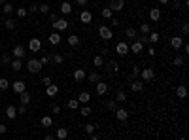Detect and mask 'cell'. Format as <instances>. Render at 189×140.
<instances>
[{
  "mask_svg": "<svg viewBox=\"0 0 189 140\" xmlns=\"http://www.w3.org/2000/svg\"><path fill=\"white\" fill-rule=\"evenodd\" d=\"M59 17L57 15H55V13H49V21H51V23H53V21H57Z\"/></svg>",
  "mask_w": 189,
  "mask_h": 140,
  "instance_id": "cell-60",
  "label": "cell"
},
{
  "mask_svg": "<svg viewBox=\"0 0 189 140\" xmlns=\"http://www.w3.org/2000/svg\"><path fill=\"white\" fill-rule=\"evenodd\" d=\"M144 49V44H142V42H134V40H132V46H129V51H132V53H140Z\"/></svg>",
  "mask_w": 189,
  "mask_h": 140,
  "instance_id": "cell-18",
  "label": "cell"
},
{
  "mask_svg": "<svg viewBox=\"0 0 189 140\" xmlns=\"http://www.w3.org/2000/svg\"><path fill=\"white\" fill-rule=\"evenodd\" d=\"M51 25H53V28H55V30L62 32V30L68 28V21H66V19H57V21H53Z\"/></svg>",
  "mask_w": 189,
  "mask_h": 140,
  "instance_id": "cell-7",
  "label": "cell"
},
{
  "mask_svg": "<svg viewBox=\"0 0 189 140\" xmlns=\"http://www.w3.org/2000/svg\"><path fill=\"white\" fill-rule=\"evenodd\" d=\"M172 62H174V66H183V57H176Z\"/></svg>",
  "mask_w": 189,
  "mask_h": 140,
  "instance_id": "cell-46",
  "label": "cell"
},
{
  "mask_svg": "<svg viewBox=\"0 0 189 140\" xmlns=\"http://www.w3.org/2000/svg\"><path fill=\"white\" fill-rule=\"evenodd\" d=\"M4 25H6V28H8V30H13V28H15V21H13V19H6V21H4Z\"/></svg>",
  "mask_w": 189,
  "mask_h": 140,
  "instance_id": "cell-40",
  "label": "cell"
},
{
  "mask_svg": "<svg viewBox=\"0 0 189 140\" xmlns=\"http://www.w3.org/2000/svg\"><path fill=\"white\" fill-rule=\"evenodd\" d=\"M17 15L19 17H27V8H17Z\"/></svg>",
  "mask_w": 189,
  "mask_h": 140,
  "instance_id": "cell-48",
  "label": "cell"
},
{
  "mask_svg": "<svg viewBox=\"0 0 189 140\" xmlns=\"http://www.w3.org/2000/svg\"><path fill=\"white\" fill-rule=\"evenodd\" d=\"M53 62H55V64H62V62H64V57L61 55V53H55V55H53Z\"/></svg>",
  "mask_w": 189,
  "mask_h": 140,
  "instance_id": "cell-39",
  "label": "cell"
},
{
  "mask_svg": "<svg viewBox=\"0 0 189 140\" xmlns=\"http://www.w3.org/2000/svg\"><path fill=\"white\" fill-rule=\"evenodd\" d=\"M12 9H13V6H12V4H8V2H4V4H2V12H4V13H12Z\"/></svg>",
  "mask_w": 189,
  "mask_h": 140,
  "instance_id": "cell-44",
  "label": "cell"
},
{
  "mask_svg": "<svg viewBox=\"0 0 189 140\" xmlns=\"http://www.w3.org/2000/svg\"><path fill=\"white\" fill-rule=\"evenodd\" d=\"M19 114H21V115H23V114H27V104H21L19 108H17V115H19Z\"/></svg>",
  "mask_w": 189,
  "mask_h": 140,
  "instance_id": "cell-49",
  "label": "cell"
},
{
  "mask_svg": "<svg viewBox=\"0 0 189 140\" xmlns=\"http://www.w3.org/2000/svg\"><path fill=\"white\" fill-rule=\"evenodd\" d=\"M27 68H28L30 74H38V72L42 70V62H40L38 59H28V61H27Z\"/></svg>",
  "mask_w": 189,
  "mask_h": 140,
  "instance_id": "cell-1",
  "label": "cell"
},
{
  "mask_svg": "<svg viewBox=\"0 0 189 140\" xmlns=\"http://www.w3.org/2000/svg\"><path fill=\"white\" fill-rule=\"evenodd\" d=\"M182 34H183V36L189 34V25H187V23H183V27H182Z\"/></svg>",
  "mask_w": 189,
  "mask_h": 140,
  "instance_id": "cell-52",
  "label": "cell"
},
{
  "mask_svg": "<svg viewBox=\"0 0 189 140\" xmlns=\"http://www.w3.org/2000/svg\"><path fill=\"white\" fill-rule=\"evenodd\" d=\"M108 51H110V49H108V47H104V49H102V53H100V55H102V57H108Z\"/></svg>",
  "mask_w": 189,
  "mask_h": 140,
  "instance_id": "cell-61",
  "label": "cell"
},
{
  "mask_svg": "<svg viewBox=\"0 0 189 140\" xmlns=\"http://www.w3.org/2000/svg\"><path fill=\"white\" fill-rule=\"evenodd\" d=\"M66 42H68L70 47H76L77 44H80V36H77V34H70L68 38H66Z\"/></svg>",
  "mask_w": 189,
  "mask_h": 140,
  "instance_id": "cell-24",
  "label": "cell"
},
{
  "mask_svg": "<svg viewBox=\"0 0 189 140\" xmlns=\"http://www.w3.org/2000/svg\"><path fill=\"white\" fill-rule=\"evenodd\" d=\"M157 2H159V4H163V6H166V4L170 2V0H157Z\"/></svg>",
  "mask_w": 189,
  "mask_h": 140,
  "instance_id": "cell-62",
  "label": "cell"
},
{
  "mask_svg": "<svg viewBox=\"0 0 189 140\" xmlns=\"http://www.w3.org/2000/svg\"><path fill=\"white\" fill-rule=\"evenodd\" d=\"M28 49L34 51V53H36V51H42V42H40L38 38H32V40L28 42Z\"/></svg>",
  "mask_w": 189,
  "mask_h": 140,
  "instance_id": "cell-14",
  "label": "cell"
},
{
  "mask_svg": "<svg viewBox=\"0 0 189 140\" xmlns=\"http://www.w3.org/2000/svg\"><path fill=\"white\" fill-rule=\"evenodd\" d=\"M38 12H42V13H49V4H38Z\"/></svg>",
  "mask_w": 189,
  "mask_h": 140,
  "instance_id": "cell-42",
  "label": "cell"
},
{
  "mask_svg": "<svg viewBox=\"0 0 189 140\" xmlns=\"http://www.w3.org/2000/svg\"><path fill=\"white\" fill-rule=\"evenodd\" d=\"M104 62H106V59H104L102 55H96V57L93 59V66H96V68H100V66H104Z\"/></svg>",
  "mask_w": 189,
  "mask_h": 140,
  "instance_id": "cell-28",
  "label": "cell"
},
{
  "mask_svg": "<svg viewBox=\"0 0 189 140\" xmlns=\"http://www.w3.org/2000/svg\"><path fill=\"white\" fill-rule=\"evenodd\" d=\"M140 78H142V81H153L155 80V72H153V68H144V70H140Z\"/></svg>",
  "mask_w": 189,
  "mask_h": 140,
  "instance_id": "cell-2",
  "label": "cell"
},
{
  "mask_svg": "<svg viewBox=\"0 0 189 140\" xmlns=\"http://www.w3.org/2000/svg\"><path fill=\"white\" fill-rule=\"evenodd\" d=\"M77 6H87V0H76Z\"/></svg>",
  "mask_w": 189,
  "mask_h": 140,
  "instance_id": "cell-59",
  "label": "cell"
},
{
  "mask_svg": "<svg viewBox=\"0 0 189 140\" xmlns=\"http://www.w3.org/2000/svg\"><path fill=\"white\" fill-rule=\"evenodd\" d=\"M98 34H100V38H102L104 42H108V40H112V36H114V32H112V28H110V27L102 25L100 28H98Z\"/></svg>",
  "mask_w": 189,
  "mask_h": 140,
  "instance_id": "cell-3",
  "label": "cell"
},
{
  "mask_svg": "<svg viewBox=\"0 0 189 140\" xmlns=\"http://www.w3.org/2000/svg\"><path fill=\"white\" fill-rule=\"evenodd\" d=\"M42 83H43V85H49V83H51V78H49V76H43V78H42Z\"/></svg>",
  "mask_w": 189,
  "mask_h": 140,
  "instance_id": "cell-54",
  "label": "cell"
},
{
  "mask_svg": "<svg viewBox=\"0 0 189 140\" xmlns=\"http://www.w3.org/2000/svg\"><path fill=\"white\" fill-rule=\"evenodd\" d=\"M51 125H53V119H51L49 115H43V117H42V127L47 129V127H51Z\"/></svg>",
  "mask_w": 189,
  "mask_h": 140,
  "instance_id": "cell-35",
  "label": "cell"
},
{
  "mask_svg": "<svg viewBox=\"0 0 189 140\" xmlns=\"http://www.w3.org/2000/svg\"><path fill=\"white\" fill-rule=\"evenodd\" d=\"M149 30H151V27H149L148 23H142V25H140V32H142V34H148Z\"/></svg>",
  "mask_w": 189,
  "mask_h": 140,
  "instance_id": "cell-45",
  "label": "cell"
},
{
  "mask_svg": "<svg viewBox=\"0 0 189 140\" xmlns=\"http://www.w3.org/2000/svg\"><path fill=\"white\" fill-rule=\"evenodd\" d=\"M12 55L15 57V59H23L25 55H27V49H25V46H21V44H17L13 49H12Z\"/></svg>",
  "mask_w": 189,
  "mask_h": 140,
  "instance_id": "cell-5",
  "label": "cell"
},
{
  "mask_svg": "<svg viewBox=\"0 0 189 140\" xmlns=\"http://www.w3.org/2000/svg\"><path fill=\"white\" fill-rule=\"evenodd\" d=\"M47 40H49V44H53V46H59L62 38H61V34H59V30H55V32H51V34H49V38H47Z\"/></svg>",
  "mask_w": 189,
  "mask_h": 140,
  "instance_id": "cell-15",
  "label": "cell"
},
{
  "mask_svg": "<svg viewBox=\"0 0 189 140\" xmlns=\"http://www.w3.org/2000/svg\"><path fill=\"white\" fill-rule=\"evenodd\" d=\"M104 66H106L108 70H114V72H119V64H117V61H114V59H110V61H106V62H104Z\"/></svg>",
  "mask_w": 189,
  "mask_h": 140,
  "instance_id": "cell-20",
  "label": "cell"
},
{
  "mask_svg": "<svg viewBox=\"0 0 189 140\" xmlns=\"http://www.w3.org/2000/svg\"><path fill=\"white\" fill-rule=\"evenodd\" d=\"M38 61L42 62V66H43V64H47V62H49V57H47V55H42V57H40Z\"/></svg>",
  "mask_w": 189,
  "mask_h": 140,
  "instance_id": "cell-51",
  "label": "cell"
},
{
  "mask_svg": "<svg viewBox=\"0 0 189 140\" xmlns=\"http://www.w3.org/2000/svg\"><path fill=\"white\" fill-rule=\"evenodd\" d=\"M19 99H21V104H28L30 102V95L27 93V89L23 93H19Z\"/></svg>",
  "mask_w": 189,
  "mask_h": 140,
  "instance_id": "cell-32",
  "label": "cell"
},
{
  "mask_svg": "<svg viewBox=\"0 0 189 140\" xmlns=\"http://www.w3.org/2000/svg\"><path fill=\"white\" fill-rule=\"evenodd\" d=\"M102 17L104 19H112V15H114V12H112V9H110V8H102Z\"/></svg>",
  "mask_w": 189,
  "mask_h": 140,
  "instance_id": "cell-37",
  "label": "cell"
},
{
  "mask_svg": "<svg viewBox=\"0 0 189 140\" xmlns=\"http://www.w3.org/2000/svg\"><path fill=\"white\" fill-rule=\"evenodd\" d=\"M87 80H89V81H91V83H96L98 80H100V76H98V74H96V72H91V74H89V76H87Z\"/></svg>",
  "mask_w": 189,
  "mask_h": 140,
  "instance_id": "cell-38",
  "label": "cell"
},
{
  "mask_svg": "<svg viewBox=\"0 0 189 140\" xmlns=\"http://www.w3.org/2000/svg\"><path fill=\"white\" fill-rule=\"evenodd\" d=\"M95 85H96V89H95V91H96V95H98V96H104V95L108 93V89H110V87H108V83H106V81H100V80H98Z\"/></svg>",
  "mask_w": 189,
  "mask_h": 140,
  "instance_id": "cell-6",
  "label": "cell"
},
{
  "mask_svg": "<svg viewBox=\"0 0 189 140\" xmlns=\"http://www.w3.org/2000/svg\"><path fill=\"white\" fill-rule=\"evenodd\" d=\"M4 2H6V0H0V6H2V4H4Z\"/></svg>",
  "mask_w": 189,
  "mask_h": 140,
  "instance_id": "cell-63",
  "label": "cell"
},
{
  "mask_svg": "<svg viewBox=\"0 0 189 140\" xmlns=\"http://www.w3.org/2000/svg\"><path fill=\"white\" fill-rule=\"evenodd\" d=\"M66 136H68V129H66V127H59V129H57V134H55V138L64 140Z\"/></svg>",
  "mask_w": 189,
  "mask_h": 140,
  "instance_id": "cell-25",
  "label": "cell"
},
{
  "mask_svg": "<svg viewBox=\"0 0 189 140\" xmlns=\"http://www.w3.org/2000/svg\"><path fill=\"white\" fill-rule=\"evenodd\" d=\"M12 89H13V93H17V95H19V93H23V91L27 89V83H25L23 80H17V81H13V83H12Z\"/></svg>",
  "mask_w": 189,
  "mask_h": 140,
  "instance_id": "cell-11",
  "label": "cell"
},
{
  "mask_svg": "<svg viewBox=\"0 0 189 140\" xmlns=\"http://www.w3.org/2000/svg\"><path fill=\"white\" fill-rule=\"evenodd\" d=\"M115 51H117V55L125 57L127 53H129V44H127V42H117V46H115Z\"/></svg>",
  "mask_w": 189,
  "mask_h": 140,
  "instance_id": "cell-9",
  "label": "cell"
},
{
  "mask_svg": "<svg viewBox=\"0 0 189 140\" xmlns=\"http://www.w3.org/2000/svg\"><path fill=\"white\" fill-rule=\"evenodd\" d=\"M57 93H59V85H55L53 81H51L49 85H46V95H47V96H55Z\"/></svg>",
  "mask_w": 189,
  "mask_h": 140,
  "instance_id": "cell-16",
  "label": "cell"
},
{
  "mask_svg": "<svg viewBox=\"0 0 189 140\" xmlns=\"http://www.w3.org/2000/svg\"><path fill=\"white\" fill-rule=\"evenodd\" d=\"M170 46L178 51V49H182V46H183V36H172L170 38Z\"/></svg>",
  "mask_w": 189,
  "mask_h": 140,
  "instance_id": "cell-12",
  "label": "cell"
},
{
  "mask_svg": "<svg viewBox=\"0 0 189 140\" xmlns=\"http://www.w3.org/2000/svg\"><path fill=\"white\" fill-rule=\"evenodd\" d=\"M77 110H80V114H81L83 117H87V115H91V114H93V108H91L89 104H83L81 108H77Z\"/></svg>",
  "mask_w": 189,
  "mask_h": 140,
  "instance_id": "cell-27",
  "label": "cell"
},
{
  "mask_svg": "<svg viewBox=\"0 0 189 140\" xmlns=\"http://www.w3.org/2000/svg\"><path fill=\"white\" fill-rule=\"evenodd\" d=\"M114 112H115V117H117L119 121H127V119H129V110H125V108H115Z\"/></svg>",
  "mask_w": 189,
  "mask_h": 140,
  "instance_id": "cell-13",
  "label": "cell"
},
{
  "mask_svg": "<svg viewBox=\"0 0 189 140\" xmlns=\"http://www.w3.org/2000/svg\"><path fill=\"white\" fill-rule=\"evenodd\" d=\"M138 42H142V44H148V42H149V40H148V34L140 36V38H138Z\"/></svg>",
  "mask_w": 189,
  "mask_h": 140,
  "instance_id": "cell-57",
  "label": "cell"
},
{
  "mask_svg": "<svg viewBox=\"0 0 189 140\" xmlns=\"http://www.w3.org/2000/svg\"><path fill=\"white\" fill-rule=\"evenodd\" d=\"M6 131H8V127H6L4 123H0V134H4Z\"/></svg>",
  "mask_w": 189,
  "mask_h": 140,
  "instance_id": "cell-58",
  "label": "cell"
},
{
  "mask_svg": "<svg viewBox=\"0 0 189 140\" xmlns=\"http://www.w3.org/2000/svg\"><path fill=\"white\" fill-rule=\"evenodd\" d=\"M95 127H96V125H93V123H87V125H83V129H85V133H87V134L95 133Z\"/></svg>",
  "mask_w": 189,
  "mask_h": 140,
  "instance_id": "cell-43",
  "label": "cell"
},
{
  "mask_svg": "<svg viewBox=\"0 0 189 140\" xmlns=\"http://www.w3.org/2000/svg\"><path fill=\"white\" fill-rule=\"evenodd\" d=\"M176 96H178V99H185V96H187L185 85H178V87H176Z\"/></svg>",
  "mask_w": 189,
  "mask_h": 140,
  "instance_id": "cell-26",
  "label": "cell"
},
{
  "mask_svg": "<svg viewBox=\"0 0 189 140\" xmlns=\"http://www.w3.org/2000/svg\"><path fill=\"white\" fill-rule=\"evenodd\" d=\"M149 19L151 21H159L161 19V9L159 8H151L149 9Z\"/></svg>",
  "mask_w": 189,
  "mask_h": 140,
  "instance_id": "cell-22",
  "label": "cell"
},
{
  "mask_svg": "<svg viewBox=\"0 0 189 140\" xmlns=\"http://www.w3.org/2000/svg\"><path fill=\"white\" fill-rule=\"evenodd\" d=\"M127 100V93L125 91H117L115 93V102H125Z\"/></svg>",
  "mask_w": 189,
  "mask_h": 140,
  "instance_id": "cell-34",
  "label": "cell"
},
{
  "mask_svg": "<svg viewBox=\"0 0 189 140\" xmlns=\"http://www.w3.org/2000/svg\"><path fill=\"white\" fill-rule=\"evenodd\" d=\"M6 117H8V119H15V117H17V108H15V106L9 104L6 108Z\"/></svg>",
  "mask_w": 189,
  "mask_h": 140,
  "instance_id": "cell-19",
  "label": "cell"
},
{
  "mask_svg": "<svg viewBox=\"0 0 189 140\" xmlns=\"http://www.w3.org/2000/svg\"><path fill=\"white\" fill-rule=\"evenodd\" d=\"M130 89L134 91V93H140L144 89V81H136V80H132L130 81Z\"/></svg>",
  "mask_w": 189,
  "mask_h": 140,
  "instance_id": "cell-23",
  "label": "cell"
},
{
  "mask_svg": "<svg viewBox=\"0 0 189 140\" xmlns=\"http://www.w3.org/2000/svg\"><path fill=\"white\" fill-rule=\"evenodd\" d=\"M72 78H74V81L81 83V81H85V80H87V72H85L83 68H76V70H74V74H72Z\"/></svg>",
  "mask_w": 189,
  "mask_h": 140,
  "instance_id": "cell-4",
  "label": "cell"
},
{
  "mask_svg": "<svg viewBox=\"0 0 189 140\" xmlns=\"http://www.w3.org/2000/svg\"><path fill=\"white\" fill-rule=\"evenodd\" d=\"M61 12H62L64 15L72 13V4H70V2H62V4H61Z\"/></svg>",
  "mask_w": 189,
  "mask_h": 140,
  "instance_id": "cell-29",
  "label": "cell"
},
{
  "mask_svg": "<svg viewBox=\"0 0 189 140\" xmlns=\"http://www.w3.org/2000/svg\"><path fill=\"white\" fill-rule=\"evenodd\" d=\"M155 53H157V49H155V47H148V55H149V57H155Z\"/></svg>",
  "mask_w": 189,
  "mask_h": 140,
  "instance_id": "cell-53",
  "label": "cell"
},
{
  "mask_svg": "<svg viewBox=\"0 0 189 140\" xmlns=\"http://www.w3.org/2000/svg\"><path fill=\"white\" fill-rule=\"evenodd\" d=\"M138 76H140V68H138V66H132V70H130V74H129V81L136 80Z\"/></svg>",
  "mask_w": 189,
  "mask_h": 140,
  "instance_id": "cell-31",
  "label": "cell"
},
{
  "mask_svg": "<svg viewBox=\"0 0 189 140\" xmlns=\"http://www.w3.org/2000/svg\"><path fill=\"white\" fill-rule=\"evenodd\" d=\"M125 36L130 38V40H136V38H138V30L132 28V27H127V28H125Z\"/></svg>",
  "mask_w": 189,
  "mask_h": 140,
  "instance_id": "cell-21",
  "label": "cell"
},
{
  "mask_svg": "<svg viewBox=\"0 0 189 140\" xmlns=\"http://www.w3.org/2000/svg\"><path fill=\"white\" fill-rule=\"evenodd\" d=\"M2 62H4V64H9V62H12V55H8V53H6V55H2Z\"/></svg>",
  "mask_w": 189,
  "mask_h": 140,
  "instance_id": "cell-50",
  "label": "cell"
},
{
  "mask_svg": "<svg viewBox=\"0 0 189 140\" xmlns=\"http://www.w3.org/2000/svg\"><path fill=\"white\" fill-rule=\"evenodd\" d=\"M12 68H13L15 72H19L21 68H23V61H21V59H13V61H12Z\"/></svg>",
  "mask_w": 189,
  "mask_h": 140,
  "instance_id": "cell-33",
  "label": "cell"
},
{
  "mask_svg": "<svg viewBox=\"0 0 189 140\" xmlns=\"http://www.w3.org/2000/svg\"><path fill=\"white\" fill-rule=\"evenodd\" d=\"M9 87V80H6V78H0V89L2 91H6Z\"/></svg>",
  "mask_w": 189,
  "mask_h": 140,
  "instance_id": "cell-41",
  "label": "cell"
},
{
  "mask_svg": "<svg viewBox=\"0 0 189 140\" xmlns=\"http://www.w3.org/2000/svg\"><path fill=\"white\" fill-rule=\"evenodd\" d=\"M28 12H30V13H34V12H38V4H30V8H28Z\"/></svg>",
  "mask_w": 189,
  "mask_h": 140,
  "instance_id": "cell-55",
  "label": "cell"
},
{
  "mask_svg": "<svg viewBox=\"0 0 189 140\" xmlns=\"http://www.w3.org/2000/svg\"><path fill=\"white\" fill-rule=\"evenodd\" d=\"M106 108H110V110H115V99H112V100H106Z\"/></svg>",
  "mask_w": 189,
  "mask_h": 140,
  "instance_id": "cell-47",
  "label": "cell"
},
{
  "mask_svg": "<svg viewBox=\"0 0 189 140\" xmlns=\"http://www.w3.org/2000/svg\"><path fill=\"white\" fill-rule=\"evenodd\" d=\"M112 12H121L125 8V0H110V6H108Z\"/></svg>",
  "mask_w": 189,
  "mask_h": 140,
  "instance_id": "cell-8",
  "label": "cell"
},
{
  "mask_svg": "<svg viewBox=\"0 0 189 140\" xmlns=\"http://www.w3.org/2000/svg\"><path fill=\"white\" fill-rule=\"evenodd\" d=\"M77 100H80V104H89V100H91V93H89V91H81L80 95H77Z\"/></svg>",
  "mask_w": 189,
  "mask_h": 140,
  "instance_id": "cell-17",
  "label": "cell"
},
{
  "mask_svg": "<svg viewBox=\"0 0 189 140\" xmlns=\"http://www.w3.org/2000/svg\"><path fill=\"white\" fill-rule=\"evenodd\" d=\"M148 40L151 42V44H155V42L161 40V34H159V32H151V30H149V32H148Z\"/></svg>",
  "mask_w": 189,
  "mask_h": 140,
  "instance_id": "cell-30",
  "label": "cell"
},
{
  "mask_svg": "<svg viewBox=\"0 0 189 140\" xmlns=\"http://www.w3.org/2000/svg\"><path fill=\"white\" fill-rule=\"evenodd\" d=\"M51 112H53V114H59V112H61V106L53 104V106H51Z\"/></svg>",
  "mask_w": 189,
  "mask_h": 140,
  "instance_id": "cell-56",
  "label": "cell"
},
{
  "mask_svg": "<svg viewBox=\"0 0 189 140\" xmlns=\"http://www.w3.org/2000/svg\"><path fill=\"white\" fill-rule=\"evenodd\" d=\"M80 21L83 25H89V23H93V13L89 12V9H83V12L80 13Z\"/></svg>",
  "mask_w": 189,
  "mask_h": 140,
  "instance_id": "cell-10",
  "label": "cell"
},
{
  "mask_svg": "<svg viewBox=\"0 0 189 140\" xmlns=\"http://www.w3.org/2000/svg\"><path fill=\"white\" fill-rule=\"evenodd\" d=\"M66 106H68L70 110H77V108H80V100H77V99H70Z\"/></svg>",
  "mask_w": 189,
  "mask_h": 140,
  "instance_id": "cell-36",
  "label": "cell"
}]
</instances>
